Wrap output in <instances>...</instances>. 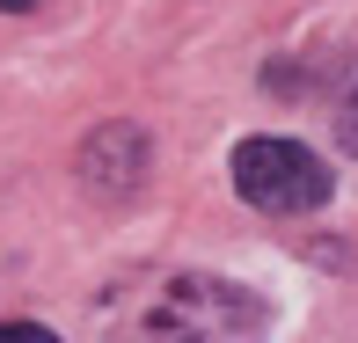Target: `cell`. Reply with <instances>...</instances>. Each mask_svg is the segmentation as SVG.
I'll list each match as a JSON object with an SVG mask.
<instances>
[{
    "instance_id": "277c9868",
    "label": "cell",
    "mask_w": 358,
    "mask_h": 343,
    "mask_svg": "<svg viewBox=\"0 0 358 343\" xmlns=\"http://www.w3.org/2000/svg\"><path fill=\"white\" fill-rule=\"evenodd\" d=\"M0 8H8V15H22V8H29V0H0Z\"/></svg>"
},
{
    "instance_id": "6da1fadb",
    "label": "cell",
    "mask_w": 358,
    "mask_h": 343,
    "mask_svg": "<svg viewBox=\"0 0 358 343\" xmlns=\"http://www.w3.org/2000/svg\"><path fill=\"white\" fill-rule=\"evenodd\" d=\"M234 190L271 219H300V212H322L336 190V175L322 168L315 146L300 139H241L234 146Z\"/></svg>"
},
{
    "instance_id": "7a4b0ae2",
    "label": "cell",
    "mask_w": 358,
    "mask_h": 343,
    "mask_svg": "<svg viewBox=\"0 0 358 343\" xmlns=\"http://www.w3.org/2000/svg\"><path fill=\"white\" fill-rule=\"evenodd\" d=\"M234 321H256V307L220 277H176L169 300L154 307V329H234Z\"/></svg>"
},
{
    "instance_id": "3957f363",
    "label": "cell",
    "mask_w": 358,
    "mask_h": 343,
    "mask_svg": "<svg viewBox=\"0 0 358 343\" xmlns=\"http://www.w3.org/2000/svg\"><path fill=\"white\" fill-rule=\"evenodd\" d=\"M336 139H344V154H358V88L344 95V110H336Z\"/></svg>"
}]
</instances>
